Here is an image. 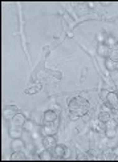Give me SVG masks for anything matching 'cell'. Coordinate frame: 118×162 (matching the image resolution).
Instances as JSON below:
<instances>
[{
	"label": "cell",
	"mask_w": 118,
	"mask_h": 162,
	"mask_svg": "<svg viewBox=\"0 0 118 162\" xmlns=\"http://www.w3.org/2000/svg\"><path fill=\"white\" fill-rule=\"evenodd\" d=\"M27 157L24 154L23 150H17V151H12V155H11V160L12 161H23L25 160Z\"/></svg>",
	"instance_id": "4fadbf2b"
},
{
	"label": "cell",
	"mask_w": 118,
	"mask_h": 162,
	"mask_svg": "<svg viewBox=\"0 0 118 162\" xmlns=\"http://www.w3.org/2000/svg\"><path fill=\"white\" fill-rule=\"evenodd\" d=\"M104 44H105L106 47H109L110 49H111L113 47H116V45H117V40H116V39L113 37V36H107V37L105 39V43H104Z\"/></svg>",
	"instance_id": "9a60e30c"
},
{
	"label": "cell",
	"mask_w": 118,
	"mask_h": 162,
	"mask_svg": "<svg viewBox=\"0 0 118 162\" xmlns=\"http://www.w3.org/2000/svg\"><path fill=\"white\" fill-rule=\"evenodd\" d=\"M68 109H69L70 113L76 114L77 117H82L89 110V101L81 96L72 97L69 100V104H68Z\"/></svg>",
	"instance_id": "6da1fadb"
},
{
	"label": "cell",
	"mask_w": 118,
	"mask_h": 162,
	"mask_svg": "<svg viewBox=\"0 0 118 162\" xmlns=\"http://www.w3.org/2000/svg\"><path fill=\"white\" fill-rule=\"evenodd\" d=\"M65 154H66V148L64 145H56L52 149L53 160H62V158H65Z\"/></svg>",
	"instance_id": "7a4b0ae2"
},
{
	"label": "cell",
	"mask_w": 118,
	"mask_h": 162,
	"mask_svg": "<svg viewBox=\"0 0 118 162\" xmlns=\"http://www.w3.org/2000/svg\"><path fill=\"white\" fill-rule=\"evenodd\" d=\"M16 112H17V109L16 108H13V106L6 108V110H4V118L6 120H12L15 117V114H16Z\"/></svg>",
	"instance_id": "8fae6325"
},
{
	"label": "cell",
	"mask_w": 118,
	"mask_h": 162,
	"mask_svg": "<svg viewBox=\"0 0 118 162\" xmlns=\"http://www.w3.org/2000/svg\"><path fill=\"white\" fill-rule=\"evenodd\" d=\"M57 118H58V116L55 110H47L43 116V121L45 124H53V122L57 121Z\"/></svg>",
	"instance_id": "277c9868"
},
{
	"label": "cell",
	"mask_w": 118,
	"mask_h": 162,
	"mask_svg": "<svg viewBox=\"0 0 118 162\" xmlns=\"http://www.w3.org/2000/svg\"><path fill=\"white\" fill-rule=\"evenodd\" d=\"M24 146H25V144H24L23 140H20V138H13L11 148H12V151H17V150H23Z\"/></svg>",
	"instance_id": "9c48e42d"
},
{
	"label": "cell",
	"mask_w": 118,
	"mask_h": 162,
	"mask_svg": "<svg viewBox=\"0 0 118 162\" xmlns=\"http://www.w3.org/2000/svg\"><path fill=\"white\" fill-rule=\"evenodd\" d=\"M116 69H118V61L116 62Z\"/></svg>",
	"instance_id": "484cf974"
},
{
	"label": "cell",
	"mask_w": 118,
	"mask_h": 162,
	"mask_svg": "<svg viewBox=\"0 0 118 162\" xmlns=\"http://www.w3.org/2000/svg\"><path fill=\"white\" fill-rule=\"evenodd\" d=\"M105 101L110 102V104L113 105V108H114V110L118 109V93H116V92H109V93H107V97H106Z\"/></svg>",
	"instance_id": "8992f818"
},
{
	"label": "cell",
	"mask_w": 118,
	"mask_h": 162,
	"mask_svg": "<svg viewBox=\"0 0 118 162\" xmlns=\"http://www.w3.org/2000/svg\"><path fill=\"white\" fill-rule=\"evenodd\" d=\"M56 130H57L56 122H53V124H44L40 129V133L43 134V137L44 136H52L56 133Z\"/></svg>",
	"instance_id": "3957f363"
},
{
	"label": "cell",
	"mask_w": 118,
	"mask_h": 162,
	"mask_svg": "<svg viewBox=\"0 0 118 162\" xmlns=\"http://www.w3.org/2000/svg\"><path fill=\"white\" fill-rule=\"evenodd\" d=\"M23 126H16V125H11L9 127V136L12 137V138H20V136L23 133Z\"/></svg>",
	"instance_id": "ba28073f"
},
{
	"label": "cell",
	"mask_w": 118,
	"mask_h": 162,
	"mask_svg": "<svg viewBox=\"0 0 118 162\" xmlns=\"http://www.w3.org/2000/svg\"><path fill=\"white\" fill-rule=\"evenodd\" d=\"M105 136L107 138H113L116 136V129H105Z\"/></svg>",
	"instance_id": "603a6c76"
},
{
	"label": "cell",
	"mask_w": 118,
	"mask_h": 162,
	"mask_svg": "<svg viewBox=\"0 0 118 162\" xmlns=\"http://www.w3.org/2000/svg\"><path fill=\"white\" fill-rule=\"evenodd\" d=\"M105 67H106L107 71H116V62L113 60H110L109 57H107L106 61H105Z\"/></svg>",
	"instance_id": "2e32d148"
},
{
	"label": "cell",
	"mask_w": 118,
	"mask_h": 162,
	"mask_svg": "<svg viewBox=\"0 0 118 162\" xmlns=\"http://www.w3.org/2000/svg\"><path fill=\"white\" fill-rule=\"evenodd\" d=\"M39 160H41V161H51V160H53L52 151L45 148L40 154H39Z\"/></svg>",
	"instance_id": "7c38bea8"
},
{
	"label": "cell",
	"mask_w": 118,
	"mask_h": 162,
	"mask_svg": "<svg viewBox=\"0 0 118 162\" xmlns=\"http://www.w3.org/2000/svg\"><path fill=\"white\" fill-rule=\"evenodd\" d=\"M97 53H98L100 56L106 57V58H107V57H109V53H110V48H109V47H106L105 44L102 43V44H100V47L97 48Z\"/></svg>",
	"instance_id": "30bf717a"
},
{
	"label": "cell",
	"mask_w": 118,
	"mask_h": 162,
	"mask_svg": "<svg viewBox=\"0 0 118 162\" xmlns=\"http://www.w3.org/2000/svg\"><path fill=\"white\" fill-rule=\"evenodd\" d=\"M78 117L76 116V114H73V113H70V120H77Z\"/></svg>",
	"instance_id": "d4e9b609"
},
{
	"label": "cell",
	"mask_w": 118,
	"mask_h": 162,
	"mask_svg": "<svg viewBox=\"0 0 118 162\" xmlns=\"http://www.w3.org/2000/svg\"><path fill=\"white\" fill-rule=\"evenodd\" d=\"M116 157H114V153H113L111 150L109 151H104L102 153V160H114Z\"/></svg>",
	"instance_id": "44dd1931"
},
{
	"label": "cell",
	"mask_w": 118,
	"mask_h": 162,
	"mask_svg": "<svg viewBox=\"0 0 118 162\" xmlns=\"http://www.w3.org/2000/svg\"><path fill=\"white\" fill-rule=\"evenodd\" d=\"M40 89H41V85L37 84V85H35V86H32V88H29V89H27L25 93H27V95H35V93H37Z\"/></svg>",
	"instance_id": "ac0fdd59"
},
{
	"label": "cell",
	"mask_w": 118,
	"mask_h": 162,
	"mask_svg": "<svg viewBox=\"0 0 118 162\" xmlns=\"http://www.w3.org/2000/svg\"><path fill=\"white\" fill-rule=\"evenodd\" d=\"M117 127V121L114 118H110L109 121L105 122V129H116Z\"/></svg>",
	"instance_id": "e0dca14e"
},
{
	"label": "cell",
	"mask_w": 118,
	"mask_h": 162,
	"mask_svg": "<svg viewBox=\"0 0 118 162\" xmlns=\"http://www.w3.org/2000/svg\"><path fill=\"white\" fill-rule=\"evenodd\" d=\"M43 144L47 149H53L57 145V140L53 134L52 136H44L43 137Z\"/></svg>",
	"instance_id": "5b68a950"
},
{
	"label": "cell",
	"mask_w": 118,
	"mask_h": 162,
	"mask_svg": "<svg viewBox=\"0 0 118 162\" xmlns=\"http://www.w3.org/2000/svg\"><path fill=\"white\" fill-rule=\"evenodd\" d=\"M109 58H110V60H113L114 62L118 61V49H117V48H116V49H110Z\"/></svg>",
	"instance_id": "d6986e66"
},
{
	"label": "cell",
	"mask_w": 118,
	"mask_h": 162,
	"mask_svg": "<svg viewBox=\"0 0 118 162\" xmlns=\"http://www.w3.org/2000/svg\"><path fill=\"white\" fill-rule=\"evenodd\" d=\"M12 121V125H16V126H24V124L27 122V118L25 116L21 114V113H16L15 117L11 120Z\"/></svg>",
	"instance_id": "52a82bcc"
},
{
	"label": "cell",
	"mask_w": 118,
	"mask_h": 162,
	"mask_svg": "<svg viewBox=\"0 0 118 162\" xmlns=\"http://www.w3.org/2000/svg\"><path fill=\"white\" fill-rule=\"evenodd\" d=\"M98 158V151L96 150H89L86 153V160H97Z\"/></svg>",
	"instance_id": "ffe728a7"
},
{
	"label": "cell",
	"mask_w": 118,
	"mask_h": 162,
	"mask_svg": "<svg viewBox=\"0 0 118 162\" xmlns=\"http://www.w3.org/2000/svg\"><path fill=\"white\" fill-rule=\"evenodd\" d=\"M110 118H111V113L110 112H101L100 114H98V121L104 122V124L106 121H109Z\"/></svg>",
	"instance_id": "5bb4252c"
},
{
	"label": "cell",
	"mask_w": 118,
	"mask_h": 162,
	"mask_svg": "<svg viewBox=\"0 0 118 162\" xmlns=\"http://www.w3.org/2000/svg\"><path fill=\"white\" fill-rule=\"evenodd\" d=\"M24 129H25V130H28V132H31V130H33V127H35V122H33V121H28L27 120V122H25V124H24Z\"/></svg>",
	"instance_id": "7402d4cb"
},
{
	"label": "cell",
	"mask_w": 118,
	"mask_h": 162,
	"mask_svg": "<svg viewBox=\"0 0 118 162\" xmlns=\"http://www.w3.org/2000/svg\"><path fill=\"white\" fill-rule=\"evenodd\" d=\"M107 93H109V92H107V90H101V93H100V99L102 100V101H105L106 100V97H107Z\"/></svg>",
	"instance_id": "cb8c5ba5"
}]
</instances>
